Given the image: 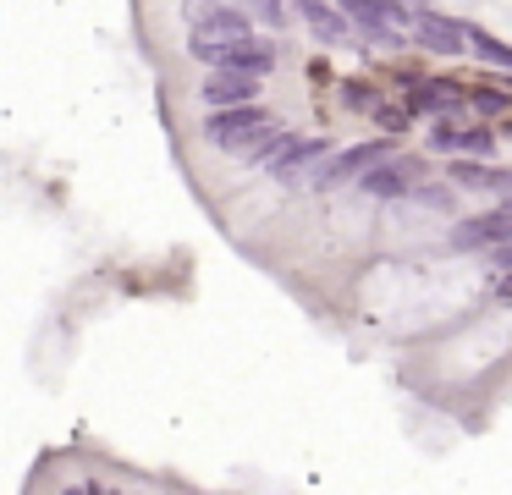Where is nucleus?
<instances>
[{"mask_svg":"<svg viewBox=\"0 0 512 495\" xmlns=\"http://www.w3.org/2000/svg\"><path fill=\"white\" fill-rule=\"evenodd\" d=\"M331 149H336L331 138H309V132H287V127H276L265 143H254V149H248L243 160L254 165V171L276 176L281 187H303V182H309V171H314V165H320Z\"/></svg>","mask_w":512,"mask_h":495,"instance_id":"nucleus-1","label":"nucleus"},{"mask_svg":"<svg viewBox=\"0 0 512 495\" xmlns=\"http://www.w3.org/2000/svg\"><path fill=\"white\" fill-rule=\"evenodd\" d=\"M281 121L270 116L259 99H248V105H221V110H204V143L221 154H248L254 143H265L270 132H276Z\"/></svg>","mask_w":512,"mask_h":495,"instance_id":"nucleus-2","label":"nucleus"},{"mask_svg":"<svg viewBox=\"0 0 512 495\" xmlns=\"http://www.w3.org/2000/svg\"><path fill=\"white\" fill-rule=\"evenodd\" d=\"M430 176V154H413V149H391V154H380L375 165H369L364 176H358V193L364 198H380V204H397V198H408L413 187Z\"/></svg>","mask_w":512,"mask_h":495,"instance_id":"nucleus-3","label":"nucleus"},{"mask_svg":"<svg viewBox=\"0 0 512 495\" xmlns=\"http://www.w3.org/2000/svg\"><path fill=\"white\" fill-rule=\"evenodd\" d=\"M336 6L347 11L358 44H369V50H408V22L413 17L397 0H336Z\"/></svg>","mask_w":512,"mask_h":495,"instance_id":"nucleus-4","label":"nucleus"},{"mask_svg":"<svg viewBox=\"0 0 512 495\" xmlns=\"http://www.w3.org/2000/svg\"><path fill=\"white\" fill-rule=\"evenodd\" d=\"M248 33H254V17H248L243 6H215V11H204V17H193L188 55L204 66H221V55L232 50L237 39H248Z\"/></svg>","mask_w":512,"mask_h":495,"instance_id":"nucleus-5","label":"nucleus"},{"mask_svg":"<svg viewBox=\"0 0 512 495\" xmlns=\"http://www.w3.org/2000/svg\"><path fill=\"white\" fill-rule=\"evenodd\" d=\"M391 149H397V138H386V132H380V138L353 143V149H331V154H325V160L309 171V193H342V187H353L358 176H364L369 165L380 160V154H391Z\"/></svg>","mask_w":512,"mask_h":495,"instance_id":"nucleus-6","label":"nucleus"},{"mask_svg":"<svg viewBox=\"0 0 512 495\" xmlns=\"http://www.w3.org/2000/svg\"><path fill=\"white\" fill-rule=\"evenodd\" d=\"M501 242H512V204H490L479 215H457L452 231H446V248H457V253H490Z\"/></svg>","mask_w":512,"mask_h":495,"instance_id":"nucleus-7","label":"nucleus"},{"mask_svg":"<svg viewBox=\"0 0 512 495\" xmlns=\"http://www.w3.org/2000/svg\"><path fill=\"white\" fill-rule=\"evenodd\" d=\"M408 44L424 55H435V61H457V55H468V22L424 6V11H413V22H408Z\"/></svg>","mask_w":512,"mask_h":495,"instance_id":"nucleus-8","label":"nucleus"},{"mask_svg":"<svg viewBox=\"0 0 512 495\" xmlns=\"http://www.w3.org/2000/svg\"><path fill=\"white\" fill-rule=\"evenodd\" d=\"M287 6H292V22H303L309 39L325 44V50H353L358 44L353 22H347V11L336 0H287Z\"/></svg>","mask_w":512,"mask_h":495,"instance_id":"nucleus-9","label":"nucleus"},{"mask_svg":"<svg viewBox=\"0 0 512 495\" xmlns=\"http://www.w3.org/2000/svg\"><path fill=\"white\" fill-rule=\"evenodd\" d=\"M446 182H452L457 193H485V198H496V204H512V165L463 160V154H457V160L446 165Z\"/></svg>","mask_w":512,"mask_h":495,"instance_id":"nucleus-10","label":"nucleus"},{"mask_svg":"<svg viewBox=\"0 0 512 495\" xmlns=\"http://www.w3.org/2000/svg\"><path fill=\"white\" fill-rule=\"evenodd\" d=\"M259 88H265V77L232 72V66H210V72L199 77V105H204V110H221V105H248V99H259Z\"/></svg>","mask_w":512,"mask_h":495,"instance_id":"nucleus-11","label":"nucleus"},{"mask_svg":"<svg viewBox=\"0 0 512 495\" xmlns=\"http://www.w3.org/2000/svg\"><path fill=\"white\" fill-rule=\"evenodd\" d=\"M408 116H457L463 110V83H441V77H424V83H413L408 88Z\"/></svg>","mask_w":512,"mask_h":495,"instance_id":"nucleus-12","label":"nucleus"},{"mask_svg":"<svg viewBox=\"0 0 512 495\" xmlns=\"http://www.w3.org/2000/svg\"><path fill=\"white\" fill-rule=\"evenodd\" d=\"M281 61V50L265 39V33H248V39H237L232 50L221 55V66H232V72H248V77H270Z\"/></svg>","mask_w":512,"mask_h":495,"instance_id":"nucleus-13","label":"nucleus"},{"mask_svg":"<svg viewBox=\"0 0 512 495\" xmlns=\"http://www.w3.org/2000/svg\"><path fill=\"white\" fill-rule=\"evenodd\" d=\"M463 110H474L479 121H501V116H512V88H496V83L463 88Z\"/></svg>","mask_w":512,"mask_h":495,"instance_id":"nucleus-14","label":"nucleus"},{"mask_svg":"<svg viewBox=\"0 0 512 495\" xmlns=\"http://www.w3.org/2000/svg\"><path fill=\"white\" fill-rule=\"evenodd\" d=\"M496 121H463V143H457V154H463V160H496ZM452 154V160H457Z\"/></svg>","mask_w":512,"mask_h":495,"instance_id":"nucleus-15","label":"nucleus"},{"mask_svg":"<svg viewBox=\"0 0 512 495\" xmlns=\"http://www.w3.org/2000/svg\"><path fill=\"white\" fill-rule=\"evenodd\" d=\"M468 50L479 55V66H496V72H512V44H507V39H496V33L468 28Z\"/></svg>","mask_w":512,"mask_h":495,"instance_id":"nucleus-16","label":"nucleus"},{"mask_svg":"<svg viewBox=\"0 0 512 495\" xmlns=\"http://www.w3.org/2000/svg\"><path fill=\"white\" fill-rule=\"evenodd\" d=\"M336 99H342L347 110H358V116H369V110L380 105V88L369 83V77H342V83H336Z\"/></svg>","mask_w":512,"mask_h":495,"instance_id":"nucleus-17","label":"nucleus"},{"mask_svg":"<svg viewBox=\"0 0 512 495\" xmlns=\"http://www.w3.org/2000/svg\"><path fill=\"white\" fill-rule=\"evenodd\" d=\"M457 143H463V121H457V116H435L430 132H424V149H430V154H446V160H452Z\"/></svg>","mask_w":512,"mask_h":495,"instance_id":"nucleus-18","label":"nucleus"},{"mask_svg":"<svg viewBox=\"0 0 512 495\" xmlns=\"http://www.w3.org/2000/svg\"><path fill=\"white\" fill-rule=\"evenodd\" d=\"M408 198H413V204H424V209H441V215H452V209H457V187L452 182H435V176H424Z\"/></svg>","mask_w":512,"mask_h":495,"instance_id":"nucleus-19","label":"nucleus"},{"mask_svg":"<svg viewBox=\"0 0 512 495\" xmlns=\"http://www.w3.org/2000/svg\"><path fill=\"white\" fill-rule=\"evenodd\" d=\"M369 116H375V127L386 132V138H402V132L413 127V116H408V105H391V99H380L375 110H369Z\"/></svg>","mask_w":512,"mask_h":495,"instance_id":"nucleus-20","label":"nucleus"},{"mask_svg":"<svg viewBox=\"0 0 512 495\" xmlns=\"http://www.w3.org/2000/svg\"><path fill=\"white\" fill-rule=\"evenodd\" d=\"M243 11H248V17H259L270 33H276V28H287V22H292V6H287V0H248Z\"/></svg>","mask_w":512,"mask_h":495,"instance_id":"nucleus-21","label":"nucleus"},{"mask_svg":"<svg viewBox=\"0 0 512 495\" xmlns=\"http://www.w3.org/2000/svg\"><path fill=\"white\" fill-rule=\"evenodd\" d=\"M485 264H490L496 275H512V242H501V248H490V253H485Z\"/></svg>","mask_w":512,"mask_h":495,"instance_id":"nucleus-22","label":"nucleus"},{"mask_svg":"<svg viewBox=\"0 0 512 495\" xmlns=\"http://www.w3.org/2000/svg\"><path fill=\"white\" fill-rule=\"evenodd\" d=\"M215 6H232V0H188L193 17H204V11H215Z\"/></svg>","mask_w":512,"mask_h":495,"instance_id":"nucleus-23","label":"nucleus"},{"mask_svg":"<svg viewBox=\"0 0 512 495\" xmlns=\"http://www.w3.org/2000/svg\"><path fill=\"white\" fill-rule=\"evenodd\" d=\"M496 138H512V116H501V127H496Z\"/></svg>","mask_w":512,"mask_h":495,"instance_id":"nucleus-24","label":"nucleus"},{"mask_svg":"<svg viewBox=\"0 0 512 495\" xmlns=\"http://www.w3.org/2000/svg\"><path fill=\"white\" fill-rule=\"evenodd\" d=\"M67 495H83V484H72V490H67Z\"/></svg>","mask_w":512,"mask_h":495,"instance_id":"nucleus-25","label":"nucleus"}]
</instances>
